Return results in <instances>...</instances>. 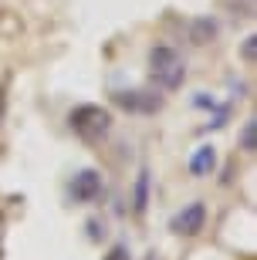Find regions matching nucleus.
I'll return each mask as SVG.
<instances>
[{
	"instance_id": "f257e3e1",
	"label": "nucleus",
	"mask_w": 257,
	"mask_h": 260,
	"mask_svg": "<svg viewBox=\"0 0 257 260\" xmlns=\"http://www.w3.org/2000/svg\"><path fill=\"white\" fill-rule=\"evenodd\" d=\"M149 75H153V81L162 91H176V88H183V81H186V64H183V58L176 54V48L156 44V48L149 51Z\"/></svg>"
},
{
	"instance_id": "f03ea898",
	"label": "nucleus",
	"mask_w": 257,
	"mask_h": 260,
	"mask_svg": "<svg viewBox=\"0 0 257 260\" xmlns=\"http://www.w3.org/2000/svg\"><path fill=\"white\" fill-rule=\"evenodd\" d=\"M68 125H71L75 135H81L85 142H98L112 128V112L102 108V105H78V108H71Z\"/></svg>"
},
{
	"instance_id": "7ed1b4c3",
	"label": "nucleus",
	"mask_w": 257,
	"mask_h": 260,
	"mask_svg": "<svg viewBox=\"0 0 257 260\" xmlns=\"http://www.w3.org/2000/svg\"><path fill=\"white\" fill-rule=\"evenodd\" d=\"M112 102L125 112H139V115H153L162 108V95L156 91H142V88H122V91H112Z\"/></svg>"
},
{
	"instance_id": "20e7f679",
	"label": "nucleus",
	"mask_w": 257,
	"mask_h": 260,
	"mask_svg": "<svg viewBox=\"0 0 257 260\" xmlns=\"http://www.w3.org/2000/svg\"><path fill=\"white\" fill-rule=\"evenodd\" d=\"M203 226H207V206H203L200 200H193L190 206H183L169 223V230L180 233V237H196Z\"/></svg>"
},
{
	"instance_id": "39448f33",
	"label": "nucleus",
	"mask_w": 257,
	"mask_h": 260,
	"mask_svg": "<svg viewBox=\"0 0 257 260\" xmlns=\"http://www.w3.org/2000/svg\"><path fill=\"white\" fill-rule=\"evenodd\" d=\"M71 200L75 203H92L98 200V193H102V173L98 169H81V173H75V179H71Z\"/></svg>"
},
{
	"instance_id": "423d86ee",
	"label": "nucleus",
	"mask_w": 257,
	"mask_h": 260,
	"mask_svg": "<svg viewBox=\"0 0 257 260\" xmlns=\"http://www.w3.org/2000/svg\"><path fill=\"white\" fill-rule=\"evenodd\" d=\"M217 34H220L217 17H193L190 20V44H196V48H207L210 41H217Z\"/></svg>"
},
{
	"instance_id": "0eeeda50",
	"label": "nucleus",
	"mask_w": 257,
	"mask_h": 260,
	"mask_svg": "<svg viewBox=\"0 0 257 260\" xmlns=\"http://www.w3.org/2000/svg\"><path fill=\"white\" fill-rule=\"evenodd\" d=\"M213 166H217V149H213V145H200V149L190 155V173L200 176V179L213 173Z\"/></svg>"
},
{
	"instance_id": "6e6552de",
	"label": "nucleus",
	"mask_w": 257,
	"mask_h": 260,
	"mask_svg": "<svg viewBox=\"0 0 257 260\" xmlns=\"http://www.w3.org/2000/svg\"><path fill=\"white\" fill-rule=\"evenodd\" d=\"M146 206H149V169H139V176H135V189H132V210L142 216Z\"/></svg>"
},
{
	"instance_id": "1a4fd4ad",
	"label": "nucleus",
	"mask_w": 257,
	"mask_h": 260,
	"mask_svg": "<svg viewBox=\"0 0 257 260\" xmlns=\"http://www.w3.org/2000/svg\"><path fill=\"white\" fill-rule=\"evenodd\" d=\"M237 145H240V152H257V122L254 118L244 122V128L237 135Z\"/></svg>"
},
{
	"instance_id": "9d476101",
	"label": "nucleus",
	"mask_w": 257,
	"mask_h": 260,
	"mask_svg": "<svg viewBox=\"0 0 257 260\" xmlns=\"http://www.w3.org/2000/svg\"><path fill=\"white\" fill-rule=\"evenodd\" d=\"M234 17H254L257 14V0H230Z\"/></svg>"
},
{
	"instance_id": "9b49d317",
	"label": "nucleus",
	"mask_w": 257,
	"mask_h": 260,
	"mask_svg": "<svg viewBox=\"0 0 257 260\" xmlns=\"http://www.w3.org/2000/svg\"><path fill=\"white\" fill-rule=\"evenodd\" d=\"M240 58H244V64H254L257 61V38L254 34L244 38V44H240Z\"/></svg>"
},
{
	"instance_id": "f8f14e48",
	"label": "nucleus",
	"mask_w": 257,
	"mask_h": 260,
	"mask_svg": "<svg viewBox=\"0 0 257 260\" xmlns=\"http://www.w3.org/2000/svg\"><path fill=\"white\" fill-rule=\"evenodd\" d=\"M102 260H132V253H129V247H125V243H119V247H112V250L105 253Z\"/></svg>"
}]
</instances>
